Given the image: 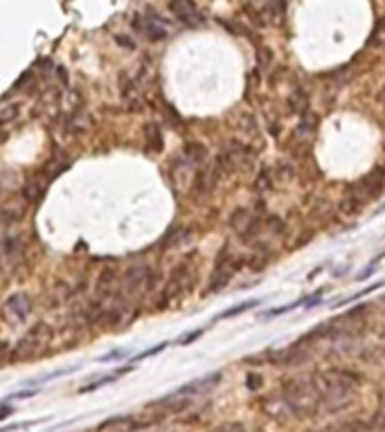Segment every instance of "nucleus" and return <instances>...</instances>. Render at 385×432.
Here are the masks:
<instances>
[{
    "mask_svg": "<svg viewBox=\"0 0 385 432\" xmlns=\"http://www.w3.org/2000/svg\"><path fill=\"white\" fill-rule=\"evenodd\" d=\"M199 336H201V331H194V334H189V336L181 338V340H178V342H181V345H189V342L194 340V338H199Z\"/></svg>",
    "mask_w": 385,
    "mask_h": 432,
    "instance_id": "nucleus-21",
    "label": "nucleus"
},
{
    "mask_svg": "<svg viewBox=\"0 0 385 432\" xmlns=\"http://www.w3.org/2000/svg\"><path fill=\"white\" fill-rule=\"evenodd\" d=\"M230 225H233V230L239 232L241 237L250 239L260 223H257L255 214H252L250 210H243V208H241V210L233 212V216H230Z\"/></svg>",
    "mask_w": 385,
    "mask_h": 432,
    "instance_id": "nucleus-7",
    "label": "nucleus"
},
{
    "mask_svg": "<svg viewBox=\"0 0 385 432\" xmlns=\"http://www.w3.org/2000/svg\"><path fill=\"white\" fill-rule=\"evenodd\" d=\"M0 273H3V266H0Z\"/></svg>",
    "mask_w": 385,
    "mask_h": 432,
    "instance_id": "nucleus-23",
    "label": "nucleus"
},
{
    "mask_svg": "<svg viewBox=\"0 0 385 432\" xmlns=\"http://www.w3.org/2000/svg\"><path fill=\"white\" fill-rule=\"evenodd\" d=\"M284 403L295 416H313L323 410V390L318 376H300L284 385Z\"/></svg>",
    "mask_w": 385,
    "mask_h": 432,
    "instance_id": "nucleus-1",
    "label": "nucleus"
},
{
    "mask_svg": "<svg viewBox=\"0 0 385 432\" xmlns=\"http://www.w3.org/2000/svg\"><path fill=\"white\" fill-rule=\"evenodd\" d=\"M118 288H120L118 271H113V268L101 271V275H99V279H97V284H95V295H97L99 300H108V297H113L115 293H118Z\"/></svg>",
    "mask_w": 385,
    "mask_h": 432,
    "instance_id": "nucleus-8",
    "label": "nucleus"
},
{
    "mask_svg": "<svg viewBox=\"0 0 385 432\" xmlns=\"http://www.w3.org/2000/svg\"><path fill=\"white\" fill-rule=\"evenodd\" d=\"M18 113H21L18 104H7V106H3V108H0V124L14 122V120L18 118Z\"/></svg>",
    "mask_w": 385,
    "mask_h": 432,
    "instance_id": "nucleus-15",
    "label": "nucleus"
},
{
    "mask_svg": "<svg viewBox=\"0 0 385 432\" xmlns=\"http://www.w3.org/2000/svg\"><path fill=\"white\" fill-rule=\"evenodd\" d=\"M284 0H271L264 11H262V16L266 18V23H271V25H279L281 18H284Z\"/></svg>",
    "mask_w": 385,
    "mask_h": 432,
    "instance_id": "nucleus-14",
    "label": "nucleus"
},
{
    "mask_svg": "<svg viewBox=\"0 0 385 432\" xmlns=\"http://www.w3.org/2000/svg\"><path fill=\"white\" fill-rule=\"evenodd\" d=\"M135 28L143 32L147 39H151V41H160V39H164V36H167V30L162 28V25L158 21H151V18H138L135 21Z\"/></svg>",
    "mask_w": 385,
    "mask_h": 432,
    "instance_id": "nucleus-12",
    "label": "nucleus"
},
{
    "mask_svg": "<svg viewBox=\"0 0 385 432\" xmlns=\"http://www.w3.org/2000/svg\"><path fill=\"white\" fill-rule=\"evenodd\" d=\"M383 302H385V297H383Z\"/></svg>",
    "mask_w": 385,
    "mask_h": 432,
    "instance_id": "nucleus-24",
    "label": "nucleus"
},
{
    "mask_svg": "<svg viewBox=\"0 0 385 432\" xmlns=\"http://www.w3.org/2000/svg\"><path fill=\"white\" fill-rule=\"evenodd\" d=\"M0 216H5V221H21L23 219V208H3L0 210Z\"/></svg>",
    "mask_w": 385,
    "mask_h": 432,
    "instance_id": "nucleus-16",
    "label": "nucleus"
},
{
    "mask_svg": "<svg viewBox=\"0 0 385 432\" xmlns=\"http://www.w3.org/2000/svg\"><path fill=\"white\" fill-rule=\"evenodd\" d=\"M169 9H172V14L176 18H181L183 23H189V25L201 23V11L196 9V5L191 3V0H172Z\"/></svg>",
    "mask_w": 385,
    "mask_h": 432,
    "instance_id": "nucleus-10",
    "label": "nucleus"
},
{
    "mask_svg": "<svg viewBox=\"0 0 385 432\" xmlns=\"http://www.w3.org/2000/svg\"><path fill=\"white\" fill-rule=\"evenodd\" d=\"M257 302H246V304H239L237 309H230V311H225V313H221V317H230V315H237V313H241V311H248L250 307H255Z\"/></svg>",
    "mask_w": 385,
    "mask_h": 432,
    "instance_id": "nucleus-19",
    "label": "nucleus"
},
{
    "mask_svg": "<svg viewBox=\"0 0 385 432\" xmlns=\"http://www.w3.org/2000/svg\"><path fill=\"white\" fill-rule=\"evenodd\" d=\"M235 273H237V261L223 250L219 261H216V266H214L212 279H210V293H219L221 288H225Z\"/></svg>",
    "mask_w": 385,
    "mask_h": 432,
    "instance_id": "nucleus-6",
    "label": "nucleus"
},
{
    "mask_svg": "<svg viewBox=\"0 0 385 432\" xmlns=\"http://www.w3.org/2000/svg\"><path fill=\"white\" fill-rule=\"evenodd\" d=\"M381 101H383V104H385V88H383V93H381Z\"/></svg>",
    "mask_w": 385,
    "mask_h": 432,
    "instance_id": "nucleus-22",
    "label": "nucleus"
},
{
    "mask_svg": "<svg viewBox=\"0 0 385 432\" xmlns=\"http://www.w3.org/2000/svg\"><path fill=\"white\" fill-rule=\"evenodd\" d=\"M48 183H50V181H48L45 176H34V178H30V181L23 185V198L28 200V203L41 200V198L45 196Z\"/></svg>",
    "mask_w": 385,
    "mask_h": 432,
    "instance_id": "nucleus-11",
    "label": "nucleus"
},
{
    "mask_svg": "<svg viewBox=\"0 0 385 432\" xmlns=\"http://www.w3.org/2000/svg\"><path fill=\"white\" fill-rule=\"evenodd\" d=\"M374 41L385 45V21L379 23V28H376V32H374Z\"/></svg>",
    "mask_w": 385,
    "mask_h": 432,
    "instance_id": "nucleus-20",
    "label": "nucleus"
},
{
    "mask_svg": "<svg viewBox=\"0 0 385 432\" xmlns=\"http://www.w3.org/2000/svg\"><path fill=\"white\" fill-rule=\"evenodd\" d=\"M185 237H187V230H176V232H172L169 237L164 239V248H172L174 244H181Z\"/></svg>",
    "mask_w": 385,
    "mask_h": 432,
    "instance_id": "nucleus-17",
    "label": "nucleus"
},
{
    "mask_svg": "<svg viewBox=\"0 0 385 432\" xmlns=\"http://www.w3.org/2000/svg\"><path fill=\"white\" fill-rule=\"evenodd\" d=\"M320 390H323V410L336 412L342 410L345 405L352 403L356 387H358V378L350 372H325L320 374Z\"/></svg>",
    "mask_w": 385,
    "mask_h": 432,
    "instance_id": "nucleus-2",
    "label": "nucleus"
},
{
    "mask_svg": "<svg viewBox=\"0 0 385 432\" xmlns=\"http://www.w3.org/2000/svg\"><path fill=\"white\" fill-rule=\"evenodd\" d=\"M32 297L28 293H14L9 295L3 304V317L9 324H21L30 317L32 313Z\"/></svg>",
    "mask_w": 385,
    "mask_h": 432,
    "instance_id": "nucleus-5",
    "label": "nucleus"
},
{
    "mask_svg": "<svg viewBox=\"0 0 385 432\" xmlns=\"http://www.w3.org/2000/svg\"><path fill=\"white\" fill-rule=\"evenodd\" d=\"M145 140H147V147H149L151 151H162L164 137H162V129H160L156 122L145 124Z\"/></svg>",
    "mask_w": 385,
    "mask_h": 432,
    "instance_id": "nucleus-13",
    "label": "nucleus"
},
{
    "mask_svg": "<svg viewBox=\"0 0 385 432\" xmlns=\"http://www.w3.org/2000/svg\"><path fill=\"white\" fill-rule=\"evenodd\" d=\"M212 432H246V428H243L241 424H223Z\"/></svg>",
    "mask_w": 385,
    "mask_h": 432,
    "instance_id": "nucleus-18",
    "label": "nucleus"
},
{
    "mask_svg": "<svg viewBox=\"0 0 385 432\" xmlns=\"http://www.w3.org/2000/svg\"><path fill=\"white\" fill-rule=\"evenodd\" d=\"M52 338H55V329L48 322L34 324L30 331L18 340V345L11 349L9 360L11 363H30L32 358H36L38 353H43L50 347Z\"/></svg>",
    "mask_w": 385,
    "mask_h": 432,
    "instance_id": "nucleus-3",
    "label": "nucleus"
},
{
    "mask_svg": "<svg viewBox=\"0 0 385 432\" xmlns=\"http://www.w3.org/2000/svg\"><path fill=\"white\" fill-rule=\"evenodd\" d=\"M151 282H153V273H151L149 266H133V268H128L124 273L120 288H122L124 295L135 297L140 293H145V290H149Z\"/></svg>",
    "mask_w": 385,
    "mask_h": 432,
    "instance_id": "nucleus-4",
    "label": "nucleus"
},
{
    "mask_svg": "<svg viewBox=\"0 0 385 432\" xmlns=\"http://www.w3.org/2000/svg\"><path fill=\"white\" fill-rule=\"evenodd\" d=\"M185 284H187V268H185V263H183V266H176V268H174L169 282H167V286H164V293H162L160 304H167L169 300H174L185 288Z\"/></svg>",
    "mask_w": 385,
    "mask_h": 432,
    "instance_id": "nucleus-9",
    "label": "nucleus"
}]
</instances>
